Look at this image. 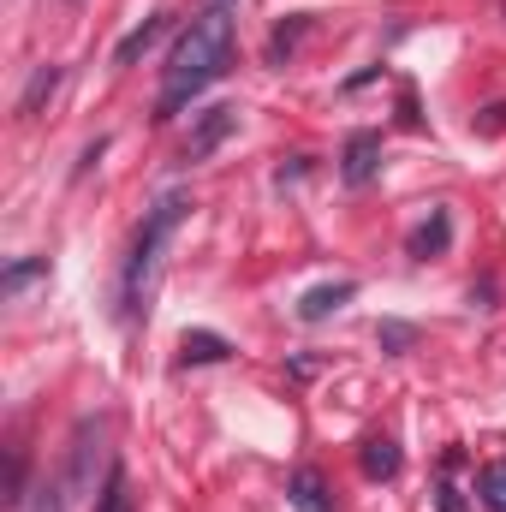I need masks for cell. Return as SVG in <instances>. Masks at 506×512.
Masks as SVG:
<instances>
[{
    "label": "cell",
    "mask_w": 506,
    "mask_h": 512,
    "mask_svg": "<svg viewBox=\"0 0 506 512\" xmlns=\"http://www.w3.org/2000/svg\"><path fill=\"white\" fill-rule=\"evenodd\" d=\"M358 465H364V477H370V483L399 477V447H393V435H370V441H364V453H358Z\"/></svg>",
    "instance_id": "cell-9"
},
{
    "label": "cell",
    "mask_w": 506,
    "mask_h": 512,
    "mask_svg": "<svg viewBox=\"0 0 506 512\" xmlns=\"http://www.w3.org/2000/svg\"><path fill=\"white\" fill-rule=\"evenodd\" d=\"M54 90H60V66H36V78H30V90L18 96V114L30 120V114H36V108H42V102H48Z\"/></svg>",
    "instance_id": "cell-13"
},
{
    "label": "cell",
    "mask_w": 506,
    "mask_h": 512,
    "mask_svg": "<svg viewBox=\"0 0 506 512\" xmlns=\"http://www.w3.org/2000/svg\"><path fill=\"white\" fill-rule=\"evenodd\" d=\"M42 274H48V256H24V262H12V268L0 274V292H6V298H18V292H24L30 280H42Z\"/></svg>",
    "instance_id": "cell-14"
},
{
    "label": "cell",
    "mask_w": 506,
    "mask_h": 512,
    "mask_svg": "<svg viewBox=\"0 0 506 512\" xmlns=\"http://www.w3.org/2000/svg\"><path fill=\"white\" fill-rule=\"evenodd\" d=\"M352 292H358L352 280H334V286H310V292L298 298V316H304V322H328V316H334V310H340Z\"/></svg>",
    "instance_id": "cell-6"
},
{
    "label": "cell",
    "mask_w": 506,
    "mask_h": 512,
    "mask_svg": "<svg viewBox=\"0 0 506 512\" xmlns=\"http://www.w3.org/2000/svg\"><path fill=\"white\" fill-rule=\"evenodd\" d=\"M381 173V131H352V143H346V155H340V179L358 191V185H370Z\"/></svg>",
    "instance_id": "cell-3"
},
{
    "label": "cell",
    "mask_w": 506,
    "mask_h": 512,
    "mask_svg": "<svg viewBox=\"0 0 506 512\" xmlns=\"http://www.w3.org/2000/svg\"><path fill=\"white\" fill-rule=\"evenodd\" d=\"M72 507H78V501L66 495V483H60V477H42L12 512H72Z\"/></svg>",
    "instance_id": "cell-10"
},
{
    "label": "cell",
    "mask_w": 506,
    "mask_h": 512,
    "mask_svg": "<svg viewBox=\"0 0 506 512\" xmlns=\"http://www.w3.org/2000/svg\"><path fill=\"white\" fill-rule=\"evenodd\" d=\"M209 6H233V0H209Z\"/></svg>",
    "instance_id": "cell-17"
},
{
    "label": "cell",
    "mask_w": 506,
    "mask_h": 512,
    "mask_svg": "<svg viewBox=\"0 0 506 512\" xmlns=\"http://www.w3.org/2000/svg\"><path fill=\"white\" fill-rule=\"evenodd\" d=\"M233 60V6H203L191 18V30L173 42V60H167V78H161V96H155V120H173L191 96H203Z\"/></svg>",
    "instance_id": "cell-1"
},
{
    "label": "cell",
    "mask_w": 506,
    "mask_h": 512,
    "mask_svg": "<svg viewBox=\"0 0 506 512\" xmlns=\"http://www.w3.org/2000/svg\"><path fill=\"white\" fill-rule=\"evenodd\" d=\"M447 239H453V215L435 209V221H423V227L411 233V256H441L447 251Z\"/></svg>",
    "instance_id": "cell-11"
},
{
    "label": "cell",
    "mask_w": 506,
    "mask_h": 512,
    "mask_svg": "<svg viewBox=\"0 0 506 512\" xmlns=\"http://www.w3.org/2000/svg\"><path fill=\"white\" fill-rule=\"evenodd\" d=\"M233 126H239V108H209V114L197 120V131L185 137V161H203V155H215V149L233 137Z\"/></svg>",
    "instance_id": "cell-4"
},
{
    "label": "cell",
    "mask_w": 506,
    "mask_h": 512,
    "mask_svg": "<svg viewBox=\"0 0 506 512\" xmlns=\"http://www.w3.org/2000/svg\"><path fill=\"white\" fill-rule=\"evenodd\" d=\"M96 512H131V489L120 471H108V483H102V495H96Z\"/></svg>",
    "instance_id": "cell-15"
},
{
    "label": "cell",
    "mask_w": 506,
    "mask_h": 512,
    "mask_svg": "<svg viewBox=\"0 0 506 512\" xmlns=\"http://www.w3.org/2000/svg\"><path fill=\"white\" fill-rule=\"evenodd\" d=\"M221 358H233V346L221 340V334H209V328H191L185 340H179V364L191 370V364H221Z\"/></svg>",
    "instance_id": "cell-8"
},
{
    "label": "cell",
    "mask_w": 506,
    "mask_h": 512,
    "mask_svg": "<svg viewBox=\"0 0 506 512\" xmlns=\"http://www.w3.org/2000/svg\"><path fill=\"white\" fill-rule=\"evenodd\" d=\"M167 24H173V12H155V18H143V24H137V30H131L126 42H120V48H114V66H131V60H137V54H149V48H155V42H161V36H167Z\"/></svg>",
    "instance_id": "cell-7"
},
{
    "label": "cell",
    "mask_w": 506,
    "mask_h": 512,
    "mask_svg": "<svg viewBox=\"0 0 506 512\" xmlns=\"http://www.w3.org/2000/svg\"><path fill=\"white\" fill-rule=\"evenodd\" d=\"M286 501H292V512H334V495H328L322 471H310V465H298L286 477Z\"/></svg>",
    "instance_id": "cell-5"
},
{
    "label": "cell",
    "mask_w": 506,
    "mask_h": 512,
    "mask_svg": "<svg viewBox=\"0 0 506 512\" xmlns=\"http://www.w3.org/2000/svg\"><path fill=\"white\" fill-rule=\"evenodd\" d=\"M477 501L489 512H506V459H489V465L477 471Z\"/></svg>",
    "instance_id": "cell-12"
},
{
    "label": "cell",
    "mask_w": 506,
    "mask_h": 512,
    "mask_svg": "<svg viewBox=\"0 0 506 512\" xmlns=\"http://www.w3.org/2000/svg\"><path fill=\"white\" fill-rule=\"evenodd\" d=\"M298 36H304V18H292V24H280V30H274V42H268V60H286Z\"/></svg>",
    "instance_id": "cell-16"
},
{
    "label": "cell",
    "mask_w": 506,
    "mask_h": 512,
    "mask_svg": "<svg viewBox=\"0 0 506 512\" xmlns=\"http://www.w3.org/2000/svg\"><path fill=\"white\" fill-rule=\"evenodd\" d=\"M185 209H191V197H185V191H167V197L143 215V227H137V239H131V256H126V274H120V304H126V316L143 310V298H149V286H155V268H161V251H167V239L179 233Z\"/></svg>",
    "instance_id": "cell-2"
}]
</instances>
